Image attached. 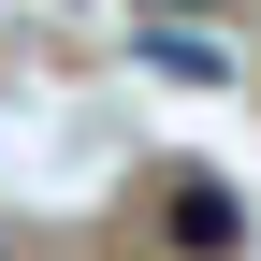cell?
I'll return each mask as SVG.
<instances>
[{"label":"cell","instance_id":"1","mask_svg":"<svg viewBox=\"0 0 261 261\" xmlns=\"http://www.w3.org/2000/svg\"><path fill=\"white\" fill-rule=\"evenodd\" d=\"M160 232H174L189 261H232V247H247V203H232L218 174H174V189H160Z\"/></svg>","mask_w":261,"mask_h":261}]
</instances>
